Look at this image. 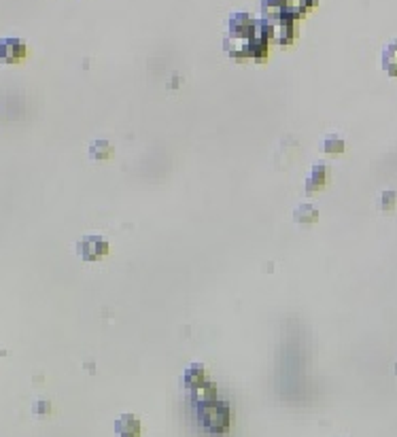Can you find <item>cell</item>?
<instances>
[{
  "instance_id": "cell-11",
  "label": "cell",
  "mask_w": 397,
  "mask_h": 437,
  "mask_svg": "<svg viewBox=\"0 0 397 437\" xmlns=\"http://www.w3.org/2000/svg\"><path fill=\"white\" fill-rule=\"evenodd\" d=\"M321 149L325 153H342L345 151V140L338 134H327L321 142Z\"/></svg>"
},
{
  "instance_id": "cell-10",
  "label": "cell",
  "mask_w": 397,
  "mask_h": 437,
  "mask_svg": "<svg viewBox=\"0 0 397 437\" xmlns=\"http://www.w3.org/2000/svg\"><path fill=\"white\" fill-rule=\"evenodd\" d=\"M110 155H113L110 142H106V140H94L90 144V157L92 159H108Z\"/></svg>"
},
{
  "instance_id": "cell-5",
  "label": "cell",
  "mask_w": 397,
  "mask_h": 437,
  "mask_svg": "<svg viewBox=\"0 0 397 437\" xmlns=\"http://www.w3.org/2000/svg\"><path fill=\"white\" fill-rule=\"evenodd\" d=\"M327 185V166L325 164H315L313 170H310L308 179H306V193L313 195L317 191H321Z\"/></svg>"
},
{
  "instance_id": "cell-4",
  "label": "cell",
  "mask_w": 397,
  "mask_h": 437,
  "mask_svg": "<svg viewBox=\"0 0 397 437\" xmlns=\"http://www.w3.org/2000/svg\"><path fill=\"white\" fill-rule=\"evenodd\" d=\"M215 399H217V387L209 380L189 389V401H191V405H195V410L206 405V403H211V401H215Z\"/></svg>"
},
{
  "instance_id": "cell-1",
  "label": "cell",
  "mask_w": 397,
  "mask_h": 437,
  "mask_svg": "<svg viewBox=\"0 0 397 437\" xmlns=\"http://www.w3.org/2000/svg\"><path fill=\"white\" fill-rule=\"evenodd\" d=\"M197 418L209 433H225L230 429V403L225 401H211L202 407H197Z\"/></svg>"
},
{
  "instance_id": "cell-7",
  "label": "cell",
  "mask_w": 397,
  "mask_h": 437,
  "mask_svg": "<svg viewBox=\"0 0 397 437\" xmlns=\"http://www.w3.org/2000/svg\"><path fill=\"white\" fill-rule=\"evenodd\" d=\"M204 380H206V367L202 363H191L183 371V385H185L187 391L193 389V387H197V385L204 382Z\"/></svg>"
},
{
  "instance_id": "cell-2",
  "label": "cell",
  "mask_w": 397,
  "mask_h": 437,
  "mask_svg": "<svg viewBox=\"0 0 397 437\" xmlns=\"http://www.w3.org/2000/svg\"><path fill=\"white\" fill-rule=\"evenodd\" d=\"M110 251L108 242L98 236V234H92V236H83L79 242H77V253L83 261H98L102 257H106Z\"/></svg>"
},
{
  "instance_id": "cell-3",
  "label": "cell",
  "mask_w": 397,
  "mask_h": 437,
  "mask_svg": "<svg viewBox=\"0 0 397 437\" xmlns=\"http://www.w3.org/2000/svg\"><path fill=\"white\" fill-rule=\"evenodd\" d=\"M26 43L15 37L0 39V62L3 64H17L26 57Z\"/></svg>"
},
{
  "instance_id": "cell-8",
  "label": "cell",
  "mask_w": 397,
  "mask_h": 437,
  "mask_svg": "<svg viewBox=\"0 0 397 437\" xmlns=\"http://www.w3.org/2000/svg\"><path fill=\"white\" fill-rule=\"evenodd\" d=\"M383 68L389 77H397V41L387 45L383 51Z\"/></svg>"
},
{
  "instance_id": "cell-6",
  "label": "cell",
  "mask_w": 397,
  "mask_h": 437,
  "mask_svg": "<svg viewBox=\"0 0 397 437\" xmlns=\"http://www.w3.org/2000/svg\"><path fill=\"white\" fill-rule=\"evenodd\" d=\"M117 437H140V420L134 414H122L115 420Z\"/></svg>"
},
{
  "instance_id": "cell-12",
  "label": "cell",
  "mask_w": 397,
  "mask_h": 437,
  "mask_svg": "<svg viewBox=\"0 0 397 437\" xmlns=\"http://www.w3.org/2000/svg\"><path fill=\"white\" fill-rule=\"evenodd\" d=\"M395 204H397V191H385L383 197H380V208L385 213H389V211L395 208Z\"/></svg>"
},
{
  "instance_id": "cell-9",
  "label": "cell",
  "mask_w": 397,
  "mask_h": 437,
  "mask_svg": "<svg viewBox=\"0 0 397 437\" xmlns=\"http://www.w3.org/2000/svg\"><path fill=\"white\" fill-rule=\"evenodd\" d=\"M293 219H296V223H315L319 219V211L313 206V204H300V206L293 211Z\"/></svg>"
}]
</instances>
